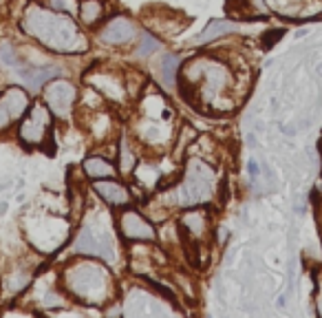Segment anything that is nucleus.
<instances>
[{"label": "nucleus", "instance_id": "nucleus-5", "mask_svg": "<svg viewBox=\"0 0 322 318\" xmlns=\"http://www.w3.org/2000/svg\"><path fill=\"white\" fill-rule=\"evenodd\" d=\"M69 248H71L69 250L71 256H93V259L108 263L111 268L120 263L121 259L120 243H117L115 234H113V227L104 226V219L99 212L91 215L78 227Z\"/></svg>", "mask_w": 322, "mask_h": 318}, {"label": "nucleus", "instance_id": "nucleus-21", "mask_svg": "<svg viewBox=\"0 0 322 318\" xmlns=\"http://www.w3.org/2000/svg\"><path fill=\"white\" fill-rule=\"evenodd\" d=\"M239 31V25L234 20H227V18H212L201 31L197 33V38H192L190 45L199 46V45H210L214 40H221V38L230 36V33Z\"/></svg>", "mask_w": 322, "mask_h": 318}, {"label": "nucleus", "instance_id": "nucleus-19", "mask_svg": "<svg viewBox=\"0 0 322 318\" xmlns=\"http://www.w3.org/2000/svg\"><path fill=\"white\" fill-rule=\"evenodd\" d=\"M314 0H265L267 9L276 16L291 18V20H300L305 16H316L318 9L311 7Z\"/></svg>", "mask_w": 322, "mask_h": 318}, {"label": "nucleus", "instance_id": "nucleus-22", "mask_svg": "<svg viewBox=\"0 0 322 318\" xmlns=\"http://www.w3.org/2000/svg\"><path fill=\"white\" fill-rule=\"evenodd\" d=\"M108 16H111L108 13V0H80L78 18L80 25L86 27V29H95Z\"/></svg>", "mask_w": 322, "mask_h": 318}, {"label": "nucleus", "instance_id": "nucleus-27", "mask_svg": "<svg viewBox=\"0 0 322 318\" xmlns=\"http://www.w3.org/2000/svg\"><path fill=\"white\" fill-rule=\"evenodd\" d=\"M0 62H2L4 66H22V60L20 55H18L16 46L11 45V42H2L0 45Z\"/></svg>", "mask_w": 322, "mask_h": 318}, {"label": "nucleus", "instance_id": "nucleus-10", "mask_svg": "<svg viewBox=\"0 0 322 318\" xmlns=\"http://www.w3.org/2000/svg\"><path fill=\"white\" fill-rule=\"evenodd\" d=\"M42 102L51 108V113L55 115V120H69L73 117L75 108H78V99H80V89L75 87L71 80L58 78L49 80L40 91Z\"/></svg>", "mask_w": 322, "mask_h": 318}, {"label": "nucleus", "instance_id": "nucleus-6", "mask_svg": "<svg viewBox=\"0 0 322 318\" xmlns=\"http://www.w3.org/2000/svg\"><path fill=\"white\" fill-rule=\"evenodd\" d=\"M139 111H141V120L139 131H137V139L144 146H168L170 139H174L177 131L172 126V108L168 106V102L163 99V95L155 91H146L139 97ZM137 141V144H139Z\"/></svg>", "mask_w": 322, "mask_h": 318}, {"label": "nucleus", "instance_id": "nucleus-30", "mask_svg": "<svg viewBox=\"0 0 322 318\" xmlns=\"http://www.w3.org/2000/svg\"><path fill=\"white\" fill-rule=\"evenodd\" d=\"M276 307H278V310H285V307H287V296H285V294L276 298Z\"/></svg>", "mask_w": 322, "mask_h": 318}, {"label": "nucleus", "instance_id": "nucleus-18", "mask_svg": "<svg viewBox=\"0 0 322 318\" xmlns=\"http://www.w3.org/2000/svg\"><path fill=\"white\" fill-rule=\"evenodd\" d=\"M58 75H62V71L51 64L49 66H18V78L25 84L27 91H31V93H40L42 87H44L49 80L58 78Z\"/></svg>", "mask_w": 322, "mask_h": 318}, {"label": "nucleus", "instance_id": "nucleus-4", "mask_svg": "<svg viewBox=\"0 0 322 318\" xmlns=\"http://www.w3.org/2000/svg\"><path fill=\"white\" fill-rule=\"evenodd\" d=\"M221 192V179L216 173V166L199 155H188L179 170V177L172 186L165 188L159 194L161 203L168 208H192V206H207Z\"/></svg>", "mask_w": 322, "mask_h": 318}, {"label": "nucleus", "instance_id": "nucleus-3", "mask_svg": "<svg viewBox=\"0 0 322 318\" xmlns=\"http://www.w3.org/2000/svg\"><path fill=\"white\" fill-rule=\"evenodd\" d=\"M60 283L73 303L104 307L120 294L111 265L93 256H75L62 268Z\"/></svg>", "mask_w": 322, "mask_h": 318}, {"label": "nucleus", "instance_id": "nucleus-8", "mask_svg": "<svg viewBox=\"0 0 322 318\" xmlns=\"http://www.w3.org/2000/svg\"><path fill=\"white\" fill-rule=\"evenodd\" d=\"M179 232H181V245L188 250L190 261L197 268H203L201 254H205V248L210 243L212 234V217L203 206L183 208L177 219Z\"/></svg>", "mask_w": 322, "mask_h": 318}, {"label": "nucleus", "instance_id": "nucleus-9", "mask_svg": "<svg viewBox=\"0 0 322 318\" xmlns=\"http://www.w3.org/2000/svg\"><path fill=\"white\" fill-rule=\"evenodd\" d=\"M53 122L55 115L44 102H31L29 111L18 122V141L31 150L46 148L53 135Z\"/></svg>", "mask_w": 322, "mask_h": 318}, {"label": "nucleus", "instance_id": "nucleus-26", "mask_svg": "<svg viewBox=\"0 0 322 318\" xmlns=\"http://www.w3.org/2000/svg\"><path fill=\"white\" fill-rule=\"evenodd\" d=\"M161 49V40L155 33H150V31H144V33H139L137 36V49H135V58H139V60H146V58H150V55H155L157 51Z\"/></svg>", "mask_w": 322, "mask_h": 318}, {"label": "nucleus", "instance_id": "nucleus-34", "mask_svg": "<svg viewBox=\"0 0 322 318\" xmlns=\"http://www.w3.org/2000/svg\"><path fill=\"white\" fill-rule=\"evenodd\" d=\"M318 314H322V296L318 298Z\"/></svg>", "mask_w": 322, "mask_h": 318}, {"label": "nucleus", "instance_id": "nucleus-23", "mask_svg": "<svg viewBox=\"0 0 322 318\" xmlns=\"http://www.w3.org/2000/svg\"><path fill=\"white\" fill-rule=\"evenodd\" d=\"M82 173L88 182H97V179L117 177L120 170H117V166L113 164L111 157H106V155H88V157L82 161Z\"/></svg>", "mask_w": 322, "mask_h": 318}, {"label": "nucleus", "instance_id": "nucleus-33", "mask_svg": "<svg viewBox=\"0 0 322 318\" xmlns=\"http://www.w3.org/2000/svg\"><path fill=\"white\" fill-rule=\"evenodd\" d=\"M4 210H7V203H0V215H4Z\"/></svg>", "mask_w": 322, "mask_h": 318}, {"label": "nucleus", "instance_id": "nucleus-13", "mask_svg": "<svg viewBox=\"0 0 322 318\" xmlns=\"http://www.w3.org/2000/svg\"><path fill=\"white\" fill-rule=\"evenodd\" d=\"M31 106V95L25 87H9L0 93V133L9 131L22 120Z\"/></svg>", "mask_w": 322, "mask_h": 318}, {"label": "nucleus", "instance_id": "nucleus-24", "mask_svg": "<svg viewBox=\"0 0 322 318\" xmlns=\"http://www.w3.org/2000/svg\"><path fill=\"white\" fill-rule=\"evenodd\" d=\"M137 164H139V155L132 148V141L128 137V133H121L120 141H117V170L124 177H130L135 173Z\"/></svg>", "mask_w": 322, "mask_h": 318}, {"label": "nucleus", "instance_id": "nucleus-12", "mask_svg": "<svg viewBox=\"0 0 322 318\" xmlns=\"http://www.w3.org/2000/svg\"><path fill=\"white\" fill-rule=\"evenodd\" d=\"M115 227L120 239L128 241V243H153V241H157V227L139 208H120V215L115 217Z\"/></svg>", "mask_w": 322, "mask_h": 318}, {"label": "nucleus", "instance_id": "nucleus-28", "mask_svg": "<svg viewBox=\"0 0 322 318\" xmlns=\"http://www.w3.org/2000/svg\"><path fill=\"white\" fill-rule=\"evenodd\" d=\"M285 29H274V31H269V33H265V49H269L272 45H276L278 40H281L282 36H285Z\"/></svg>", "mask_w": 322, "mask_h": 318}, {"label": "nucleus", "instance_id": "nucleus-32", "mask_svg": "<svg viewBox=\"0 0 322 318\" xmlns=\"http://www.w3.org/2000/svg\"><path fill=\"white\" fill-rule=\"evenodd\" d=\"M316 75H318V78H322V62L316 66Z\"/></svg>", "mask_w": 322, "mask_h": 318}, {"label": "nucleus", "instance_id": "nucleus-15", "mask_svg": "<svg viewBox=\"0 0 322 318\" xmlns=\"http://www.w3.org/2000/svg\"><path fill=\"white\" fill-rule=\"evenodd\" d=\"M93 183V192L102 199L106 206L111 208H126V206H132L135 201V194L124 182H117L115 177L111 179H97V182H91Z\"/></svg>", "mask_w": 322, "mask_h": 318}, {"label": "nucleus", "instance_id": "nucleus-35", "mask_svg": "<svg viewBox=\"0 0 322 318\" xmlns=\"http://www.w3.org/2000/svg\"><path fill=\"white\" fill-rule=\"evenodd\" d=\"M320 139H322V135H320Z\"/></svg>", "mask_w": 322, "mask_h": 318}, {"label": "nucleus", "instance_id": "nucleus-2", "mask_svg": "<svg viewBox=\"0 0 322 318\" xmlns=\"http://www.w3.org/2000/svg\"><path fill=\"white\" fill-rule=\"evenodd\" d=\"M20 29L46 51L58 55H80L86 53L91 46L82 25L75 22L71 13L58 11L42 2L27 4L20 18Z\"/></svg>", "mask_w": 322, "mask_h": 318}, {"label": "nucleus", "instance_id": "nucleus-20", "mask_svg": "<svg viewBox=\"0 0 322 318\" xmlns=\"http://www.w3.org/2000/svg\"><path fill=\"white\" fill-rule=\"evenodd\" d=\"M157 82L165 91H172L174 87H179V71H181V55L179 53H163L159 55L157 64Z\"/></svg>", "mask_w": 322, "mask_h": 318}, {"label": "nucleus", "instance_id": "nucleus-29", "mask_svg": "<svg viewBox=\"0 0 322 318\" xmlns=\"http://www.w3.org/2000/svg\"><path fill=\"white\" fill-rule=\"evenodd\" d=\"M247 173H249V177L256 182V179L260 177V166H258V161L256 159H249V164H247Z\"/></svg>", "mask_w": 322, "mask_h": 318}, {"label": "nucleus", "instance_id": "nucleus-14", "mask_svg": "<svg viewBox=\"0 0 322 318\" xmlns=\"http://www.w3.org/2000/svg\"><path fill=\"white\" fill-rule=\"evenodd\" d=\"M97 40L108 46H126L137 40V22L124 13L108 16L97 27Z\"/></svg>", "mask_w": 322, "mask_h": 318}, {"label": "nucleus", "instance_id": "nucleus-7", "mask_svg": "<svg viewBox=\"0 0 322 318\" xmlns=\"http://www.w3.org/2000/svg\"><path fill=\"white\" fill-rule=\"evenodd\" d=\"M73 221L71 217H64L62 212H40L31 210L25 217V234L29 243L40 252H55L60 245L69 239Z\"/></svg>", "mask_w": 322, "mask_h": 318}, {"label": "nucleus", "instance_id": "nucleus-31", "mask_svg": "<svg viewBox=\"0 0 322 318\" xmlns=\"http://www.w3.org/2000/svg\"><path fill=\"white\" fill-rule=\"evenodd\" d=\"M318 219H320V227H322V199L318 201Z\"/></svg>", "mask_w": 322, "mask_h": 318}, {"label": "nucleus", "instance_id": "nucleus-25", "mask_svg": "<svg viewBox=\"0 0 322 318\" xmlns=\"http://www.w3.org/2000/svg\"><path fill=\"white\" fill-rule=\"evenodd\" d=\"M197 137V131L192 128V124H181L174 135V150H172V157L177 161H181L188 155V150L192 148V139Z\"/></svg>", "mask_w": 322, "mask_h": 318}, {"label": "nucleus", "instance_id": "nucleus-1", "mask_svg": "<svg viewBox=\"0 0 322 318\" xmlns=\"http://www.w3.org/2000/svg\"><path fill=\"white\" fill-rule=\"evenodd\" d=\"M179 91L199 111L232 113L239 104V73L219 53H199L181 64Z\"/></svg>", "mask_w": 322, "mask_h": 318}, {"label": "nucleus", "instance_id": "nucleus-17", "mask_svg": "<svg viewBox=\"0 0 322 318\" xmlns=\"http://www.w3.org/2000/svg\"><path fill=\"white\" fill-rule=\"evenodd\" d=\"M159 13L161 16H155V18L144 16V22L150 29V33L172 38V36H177V33H181L186 29L188 20L183 16H179V13H174V11H165V9H159Z\"/></svg>", "mask_w": 322, "mask_h": 318}, {"label": "nucleus", "instance_id": "nucleus-16", "mask_svg": "<svg viewBox=\"0 0 322 318\" xmlns=\"http://www.w3.org/2000/svg\"><path fill=\"white\" fill-rule=\"evenodd\" d=\"M161 298L146 289L132 287L124 298V314L126 316H155V314H168L165 307H161Z\"/></svg>", "mask_w": 322, "mask_h": 318}, {"label": "nucleus", "instance_id": "nucleus-11", "mask_svg": "<svg viewBox=\"0 0 322 318\" xmlns=\"http://www.w3.org/2000/svg\"><path fill=\"white\" fill-rule=\"evenodd\" d=\"M84 82L111 104H124L130 95L124 71L108 69V66H99V69L93 66L84 73Z\"/></svg>", "mask_w": 322, "mask_h": 318}]
</instances>
